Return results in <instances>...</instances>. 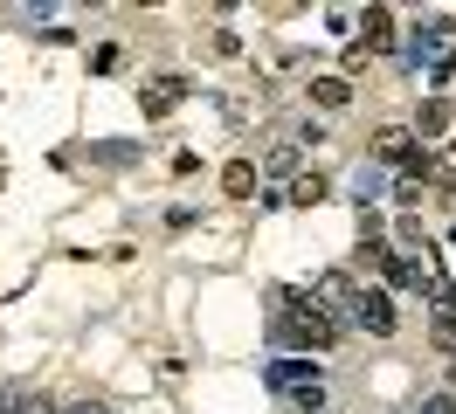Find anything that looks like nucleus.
<instances>
[{"instance_id": "0eeeda50", "label": "nucleus", "mask_w": 456, "mask_h": 414, "mask_svg": "<svg viewBox=\"0 0 456 414\" xmlns=\"http://www.w3.org/2000/svg\"><path fill=\"white\" fill-rule=\"evenodd\" d=\"M346 187H353V200H360V215H367V207H380V193H387V166H380V159L353 166V180H346Z\"/></svg>"}, {"instance_id": "f3484780", "label": "nucleus", "mask_w": 456, "mask_h": 414, "mask_svg": "<svg viewBox=\"0 0 456 414\" xmlns=\"http://www.w3.org/2000/svg\"><path fill=\"white\" fill-rule=\"evenodd\" d=\"M0 187H7V173H0Z\"/></svg>"}, {"instance_id": "4468645a", "label": "nucleus", "mask_w": 456, "mask_h": 414, "mask_svg": "<svg viewBox=\"0 0 456 414\" xmlns=\"http://www.w3.org/2000/svg\"><path fill=\"white\" fill-rule=\"evenodd\" d=\"M443 125H450V110H443V104H422V125H415V138H436Z\"/></svg>"}, {"instance_id": "9b49d317", "label": "nucleus", "mask_w": 456, "mask_h": 414, "mask_svg": "<svg viewBox=\"0 0 456 414\" xmlns=\"http://www.w3.org/2000/svg\"><path fill=\"white\" fill-rule=\"evenodd\" d=\"M222 193H228V200H249V193H256V166H249V159H228L222 166Z\"/></svg>"}, {"instance_id": "20e7f679", "label": "nucleus", "mask_w": 456, "mask_h": 414, "mask_svg": "<svg viewBox=\"0 0 456 414\" xmlns=\"http://www.w3.org/2000/svg\"><path fill=\"white\" fill-rule=\"evenodd\" d=\"M180 97H187V77H145L139 110L145 118H167V110H180Z\"/></svg>"}, {"instance_id": "6e6552de", "label": "nucleus", "mask_w": 456, "mask_h": 414, "mask_svg": "<svg viewBox=\"0 0 456 414\" xmlns=\"http://www.w3.org/2000/svg\"><path fill=\"white\" fill-rule=\"evenodd\" d=\"M145 145H132V138H97L90 145V166H104V173H125V166H139Z\"/></svg>"}, {"instance_id": "423d86ee", "label": "nucleus", "mask_w": 456, "mask_h": 414, "mask_svg": "<svg viewBox=\"0 0 456 414\" xmlns=\"http://www.w3.org/2000/svg\"><path fill=\"white\" fill-rule=\"evenodd\" d=\"M360 49L367 55L395 49V7H367V14H360Z\"/></svg>"}, {"instance_id": "dca6fc26", "label": "nucleus", "mask_w": 456, "mask_h": 414, "mask_svg": "<svg viewBox=\"0 0 456 414\" xmlns=\"http://www.w3.org/2000/svg\"><path fill=\"white\" fill-rule=\"evenodd\" d=\"M69 414H111V408H104V401H77Z\"/></svg>"}, {"instance_id": "9d476101", "label": "nucleus", "mask_w": 456, "mask_h": 414, "mask_svg": "<svg viewBox=\"0 0 456 414\" xmlns=\"http://www.w3.org/2000/svg\"><path fill=\"white\" fill-rule=\"evenodd\" d=\"M312 104L318 110H346V104H353V83H346V77H312Z\"/></svg>"}, {"instance_id": "f257e3e1", "label": "nucleus", "mask_w": 456, "mask_h": 414, "mask_svg": "<svg viewBox=\"0 0 456 414\" xmlns=\"http://www.w3.org/2000/svg\"><path fill=\"white\" fill-rule=\"evenodd\" d=\"M270 311H277V318H270V345H277V359H290V345H297L305 359H318V353H332L339 331H346L339 318L318 304V290H290V283H277V290H270Z\"/></svg>"}, {"instance_id": "7ed1b4c3", "label": "nucleus", "mask_w": 456, "mask_h": 414, "mask_svg": "<svg viewBox=\"0 0 456 414\" xmlns=\"http://www.w3.org/2000/svg\"><path fill=\"white\" fill-rule=\"evenodd\" d=\"M353 325L367 331V338H395V297H387V290H360V311H353Z\"/></svg>"}, {"instance_id": "ddd939ff", "label": "nucleus", "mask_w": 456, "mask_h": 414, "mask_svg": "<svg viewBox=\"0 0 456 414\" xmlns=\"http://www.w3.org/2000/svg\"><path fill=\"white\" fill-rule=\"evenodd\" d=\"M263 166H270L277 180H284V173H297V145H290V138H284V145H270V159H263Z\"/></svg>"}, {"instance_id": "39448f33", "label": "nucleus", "mask_w": 456, "mask_h": 414, "mask_svg": "<svg viewBox=\"0 0 456 414\" xmlns=\"http://www.w3.org/2000/svg\"><path fill=\"white\" fill-rule=\"evenodd\" d=\"M318 304H325V311H339V325H346V318L360 311V283H353V276H346V270L318 276Z\"/></svg>"}, {"instance_id": "1a4fd4ad", "label": "nucleus", "mask_w": 456, "mask_h": 414, "mask_svg": "<svg viewBox=\"0 0 456 414\" xmlns=\"http://www.w3.org/2000/svg\"><path fill=\"white\" fill-rule=\"evenodd\" d=\"M0 414H56V401L35 394L28 380H14V386H7V401H0Z\"/></svg>"}, {"instance_id": "f8f14e48", "label": "nucleus", "mask_w": 456, "mask_h": 414, "mask_svg": "<svg viewBox=\"0 0 456 414\" xmlns=\"http://www.w3.org/2000/svg\"><path fill=\"white\" fill-rule=\"evenodd\" d=\"M325 193H332V180H325V173H297V180H290V207H318Z\"/></svg>"}, {"instance_id": "2eb2a0df", "label": "nucleus", "mask_w": 456, "mask_h": 414, "mask_svg": "<svg viewBox=\"0 0 456 414\" xmlns=\"http://www.w3.org/2000/svg\"><path fill=\"white\" fill-rule=\"evenodd\" d=\"M415 414H456V394H428V401H422Z\"/></svg>"}, {"instance_id": "f03ea898", "label": "nucleus", "mask_w": 456, "mask_h": 414, "mask_svg": "<svg viewBox=\"0 0 456 414\" xmlns=\"http://www.w3.org/2000/svg\"><path fill=\"white\" fill-rule=\"evenodd\" d=\"M263 386L297 414H325V373H318V359H305V353L270 359V366H263Z\"/></svg>"}]
</instances>
